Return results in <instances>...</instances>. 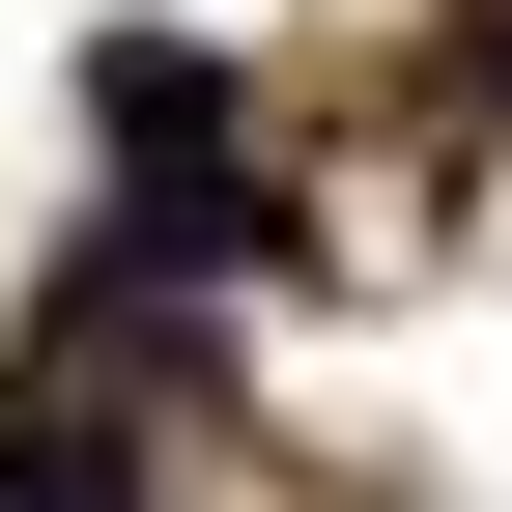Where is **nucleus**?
<instances>
[{
	"instance_id": "1",
	"label": "nucleus",
	"mask_w": 512,
	"mask_h": 512,
	"mask_svg": "<svg viewBox=\"0 0 512 512\" xmlns=\"http://www.w3.org/2000/svg\"><path fill=\"white\" fill-rule=\"evenodd\" d=\"M86 114H114L143 171H228V57H171V29H114V57H86Z\"/></svg>"
},
{
	"instance_id": "2",
	"label": "nucleus",
	"mask_w": 512,
	"mask_h": 512,
	"mask_svg": "<svg viewBox=\"0 0 512 512\" xmlns=\"http://www.w3.org/2000/svg\"><path fill=\"white\" fill-rule=\"evenodd\" d=\"M0 512H143V484H114L86 427H0Z\"/></svg>"
}]
</instances>
